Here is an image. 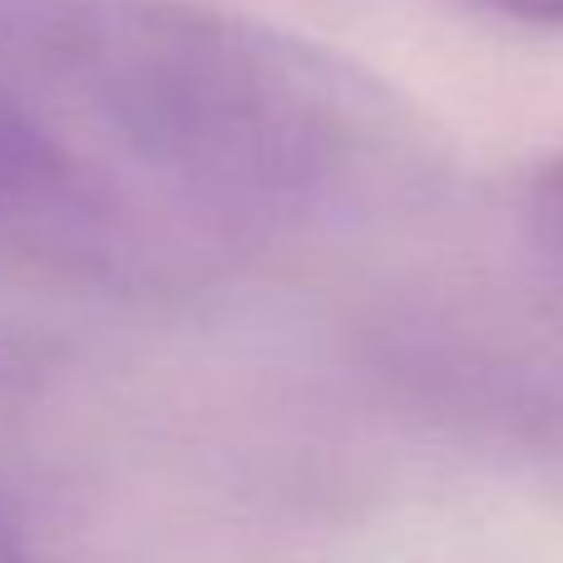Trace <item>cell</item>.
Returning a JSON list of instances; mask_svg holds the SVG:
<instances>
[{
    "instance_id": "cell-1",
    "label": "cell",
    "mask_w": 563,
    "mask_h": 563,
    "mask_svg": "<svg viewBox=\"0 0 563 563\" xmlns=\"http://www.w3.org/2000/svg\"><path fill=\"white\" fill-rule=\"evenodd\" d=\"M25 45L109 144L223 213L317 208L376 154V95L317 45L233 10L55 0Z\"/></svg>"
},
{
    "instance_id": "cell-2",
    "label": "cell",
    "mask_w": 563,
    "mask_h": 563,
    "mask_svg": "<svg viewBox=\"0 0 563 563\" xmlns=\"http://www.w3.org/2000/svg\"><path fill=\"white\" fill-rule=\"evenodd\" d=\"M99 213L69 148L0 89V253L79 257Z\"/></svg>"
},
{
    "instance_id": "cell-3",
    "label": "cell",
    "mask_w": 563,
    "mask_h": 563,
    "mask_svg": "<svg viewBox=\"0 0 563 563\" xmlns=\"http://www.w3.org/2000/svg\"><path fill=\"white\" fill-rule=\"evenodd\" d=\"M529 223H534L539 243L563 257V158L544 164L529 184Z\"/></svg>"
},
{
    "instance_id": "cell-4",
    "label": "cell",
    "mask_w": 563,
    "mask_h": 563,
    "mask_svg": "<svg viewBox=\"0 0 563 563\" xmlns=\"http://www.w3.org/2000/svg\"><path fill=\"white\" fill-rule=\"evenodd\" d=\"M49 10H55V0H0V40H20L25 45Z\"/></svg>"
},
{
    "instance_id": "cell-5",
    "label": "cell",
    "mask_w": 563,
    "mask_h": 563,
    "mask_svg": "<svg viewBox=\"0 0 563 563\" xmlns=\"http://www.w3.org/2000/svg\"><path fill=\"white\" fill-rule=\"evenodd\" d=\"M470 5L499 10L515 20H539V25H563V0H470Z\"/></svg>"
},
{
    "instance_id": "cell-6",
    "label": "cell",
    "mask_w": 563,
    "mask_h": 563,
    "mask_svg": "<svg viewBox=\"0 0 563 563\" xmlns=\"http://www.w3.org/2000/svg\"><path fill=\"white\" fill-rule=\"evenodd\" d=\"M0 563H30L25 534H20V519H15V509H10L5 489H0Z\"/></svg>"
}]
</instances>
